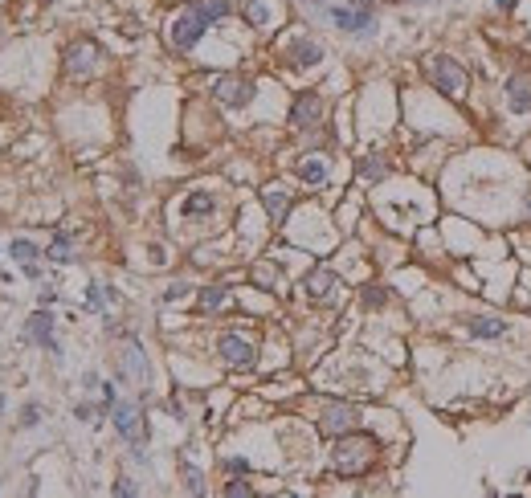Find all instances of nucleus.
Here are the masks:
<instances>
[{
    "mask_svg": "<svg viewBox=\"0 0 531 498\" xmlns=\"http://www.w3.org/2000/svg\"><path fill=\"white\" fill-rule=\"evenodd\" d=\"M8 253H12V262H21V266H33V258H37V245H33V241H25V237H17V241L8 245Z\"/></svg>",
    "mask_w": 531,
    "mask_h": 498,
    "instance_id": "20",
    "label": "nucleus"
},
{
    "mask_svg": "<svg viewBox=\"0 0 531 498\" xmlns=\"http://www.w3.org/2000/svg\"><path fill=\"white\" fill-rule=\"evenodd\" d=\"M507 102H511L515 115H528L531 111V82L523 78V74H515V78L507 82Z\"/></svg>",
    "mask_w": 531,
    "mask_h": 498,
    "instance_id": "15",
    "label": "nucleus"
},
{
    "mask_svg": "<svg viewBox=\"0 0 531 498\" xmlns=\"http://www.w3.org/2000/svg\"><path fill=\"white\" fill-rule=\"evenodd\" d=\"M429 78H434V86L445 90L449 98H466V70H462L454 57H434V61H429Z\"/></svg>",
    "mask_w": 531,
    "mask_h": 498,
    "instance_id": "3",
    "label": "nucleus"
},
{
    "mask_svg": "<svg viewBox=\"0 0 531 498\" xmlns=\"http://www.w3.org/2000/svg\"><path fill=\"white\" fill-rule=\"evenodd\" d=\"M376 461V441L368 437V433H344L339 441H335V450H331V466H335V474H364L368 466Z\"/></svg>",
    "mask_w": 531,
    "mask_h": 498,
    "instance_id": "1",
    "label": "nucleus"
},
{
    "mask_svg": "<svg viewBox=\"0 0 531 498\" xmlns=\"http://www.w3.org/2000/svg\"><path fill=\"white\" fill-rule=\"evenodd\" d=\"M331 286H335V274L327 270V266H319V270L307 274V282H303V290H307V298H315V303H323L327 294H331Z\"/></svg>",
    "mask_w": 531,
    "mask_h": 498,
    "instance_id": "14",
    "label": "nucleus"
},
{
    "mask_svg": "<svg viewBox=\"0 0 531 498\" xmlns=\"http://www.w3.org/2000/svg\"><path fill=\"white\" fill-rule=\"evenodd\" d=\"M470 331H474L478 339H499V335L507 331V323H503V318H470Z\"/></svg>",
    "mask_w": 531,
    "mask_h": 498,
    "instance_id": "18",
    "label": "nucleus"
},
{
    "mask_svg": "<svg viewBox=\"0 0 531 498\" xmlns=\"http://www.w3.org/2000/svg\"><path fill=\"white\" fill-rule=\"evenodd\" d=\"M225 495H250V486H245V482H229V490H225Z\"/></svg>",
    "mask_w": 531,
    "mask_h": 498,
    "instance_id": "30",
    "label": "nucleus"
},
{
    "mask_svg": "<svg viewBox=\"0 0 531 498\" xmlns=\"http://www.w3.org/2000/svg\"><path fill=\"white\" fill-rule=\"evenodd\" d=\"M286 61H290L295 70L319 66V61H323V46H315V41H295V46L286 49Z\"/></svg>",
    "mask_w": 531,
    "mask_h": 498,
    "instance_id": "13",
    "label": "nucleus"
},
{
    "mask_svg": "<svg viewBox=\"0 0 531 498\" xmlns=\"http://www.w3.org/2000/svg\"><path fill=\"white\" fill-rule=\"evenodd\" d=\"M355 421H360V412L348 405H331L323 416H319V433H327V437H344V433H352Z\"/></svg>",
    "mask_w": 531,
    "mask_h": 498,
    "instance_id": "8",
    "label": "nucleus"
},
{
    "mask_svg": "<svg viewBox=\"0 0 531 498\" xmlns=\"http://www.w3.org/2000/svg\"><path fill=\"white\" fill-rule=\"evenodd\" d=\"M511 4H515V0H499V8H511Z\"/></svg>",
    "mask_w": 531,
    "mask_h": 498,
    "instance_id": "31",
    "label": "nucleus"
},
{
    "mask_svg": "<svg viewBox=\"0 0 531 498\" xmlns=\"http://www.w3.org/2000/svg\"><path fill=\"white\" fill-rule=\"evenodd\" d=\"M319 115H323V102H319V94L315 90H303L295 98V106H290V123L299 127V131H307L319 123Z\"/></svg>",
    "mask_w": 531,
    "mask_h": 498,
    "instance_id": "9",
    "label": "nucleus"
},
{
    "mask_svg": "<svg viewBox=\"0 0 531 498\" xmlns=\"http://www.w3.org/2000/svg\"><path fill=\"white\" fill-rule=\"evenodd\" d=\"M213 94H217V102H225V106H250V98H254V82H250V78L221 74V78L213 82Z\"/></svg>",
    "mask_w": 531,
    "mask_h": 498,
    "instance_id": "6",
    "label": "nucleus"
},
{
    "mask_svg": "<svg viewBox=\"0 0 531 498\" xmlns=\"http://www.w3.org/2000/svg\"><path fill=\"white\" fill-rule=\"evenodd\" d=\"M115 429L127 437L135 446V457H143V437H147V429H143V416H139V405H131V401H119L115 405Z\"/></svg>",
    "mask_w": 531,
    "mask_h": 498,
    "instance_id": "4",
    "label": "nucleus"
},
{
    "mask_svg": "<svg viewBox=\"0 0 531 498\" xmlns=\"http://www.w3.org/2000/svg\"><path fill=\"white\" fill-rule=\"evenodd\" d=\"M331 21H335L344 33H368V29H372V8H368V4H335V8H331Z\"/></svg>",
    "mask_w": 531,
    "mask_h": 498,
    "instance_id": "7",
    "label": "nucleus"
},
{
    "mask_svg": "<svg viewBox=\"0 0 531 498\" xmlns=\"http://www.w3.org/2000/svg\"><path fill=\"white\" fill-rule=\"evenodd\" d=\"M123 360H127V372H131L135 380H147V360H143V347L139 343H127V352H123Z\"/></svg>",
    "mask_w": 531,
    "mask_h": 498,
    "instance_id": "17",
    "label": "nucleus"
},
{
    "mask_svg": "<svg viewBox=\"0 0 531 498\" xmlns=\"http://www.w3.org/2000/svg\"><path fill=\"white\" fill-rule=\"evenodd\" d=\"M184 478H188V490H192V495H205V478H201V470H196V466H188V470H184Z\"/></svg>",
    "mask_w": 531,
    "mask_h": 498,
    "instance_id": "26",
    "label": "nucleus"
},
{
    "mask_svg": "<svg viewBox=\"0 0 531 498\" xmlns=\"http://www.w3.org/2000/svg\"><path fill=\"white\" fill-rule=\"evenodd\" d=\"M262 204L266 213H270V221H286V213H290V192L282 188V184H270V188H262Z\"/></svg>",
    "mask_w": 531,
    "mask_h": 498,
    "instance_id": "11",
    "label": "nucleus"
},
{
    "mask_svg": "<svg viewBox=\"0 0 531 498\" xmlns=\"http://www.w3.org/2000/svg\"><path fill=\"white\" fill-rule=\"evenodd\" d=\"M299 176H303L307 184H323V180H327V164H323V160H315V155H307V160L299 164Z\"/></svg>",
    "mask_w": 531,
    "mask_h": 498,
    "instance_id": "19",
    "label": "nucleus"
},
{
    "mask_svg": "<svg viewBox=\"0 0 531 498\" xmlns=\"http://www.w3.org/2000/svg\"><path fill=\"white\" fill-rule=\"evenodd\" d=\"M205 29H209L205 4H184V12L172 21L168 37H172V46H176V49H192L196 41H201V33H205Z\"/></svg>",
    "mask_w": 531,
    "mask_h": 498,
    "instance_id": "2",
    "label": "nucleus"
},
{
    "mask_svg": "<svg viewBox=\"0 0 531 498\" xmlns=\"http://www.w3.org/2000/svg\"><path fill=\"white\" fill-rule=\"evenodd\" d=\"M360 172H364L368 180H380V176H384V164H380V160L372 155V160H364V164H360Z\"/></svg>",
    "mask_w": 531,
    "mask_h": 498,
    "instance_id": "25",
    "label": "nucleus"
},
{
    "mask_svg": "<svg viewBox=\"0 0 531 498\" xmlns=\"http://www.w3.org/2000/svg\"><path fill=\"white\" fill-rule=\"evenodd\" d=\"M528 160H531V147H528Z\"/></svg>",
    "mask_w": 531,
    "mask_h": 498,
    "instance_id": "33",
    "label": "nucleus"
},
{
    "mask_svg": "<svg viewBox=\"0 0 531 498\" xmlns=\"http://www.w3.org/2000/svg\"><path fill=\"white\" fill-rule=\"evenodd\" d=\"M115 495H135L131 478H119V482H115Z\"/></svg>",
    "mask_w": 531,
    "mask_h": 498,
    "instance_id": "28",
    "label": "nucleus"
},
{
    "mask_svg": "<svg viewBox=\"0 0 531 498\" xmlns=\"http://www.w3.org/2000/svg\"><path fill=\"white\" fill-rule=\"evenodd\" d=\"M384 298H389V294H384V290H376V286H368V290H364V303H368V307H384Z\"/></svg>",
    "mask_w": 531,
    "mask_h": 498,
    "instance_id": "27",
    "label": "nucleus"
},
{
    "mask_svg": "<svg viewBox=\"0 0 531 498\" xmlns=\"http://www.w3.org/2000/svg\"><path fill=\"white\" fill-rule=\"evenodd\" d=\"M225 12H229V0H205V17H209V25L221 21Z\"/></svg>",
    "mask_w": 531,
    "mask_h": 498,
    "instance_id": "24",
    "label": "nucleus"
},
{
    "mask_svg": "<svg viewBox=\"0 0 531 498\" xmlns=\"http://www.w3.org/2000/svg\"><path fill=\"white\" fill-rule=\"evenodd\" d=\"M528 209H531V192H528Z\"/></svg>",
    "mask_w": 531,
    "mask_h": 498,
    "instance_id": "32",
    "label": "nucleus"
},
{
    "mask_svg": "<svg viewBox=\"0 0 531 498\" xmlns=\"http://www.w3.org/2000/svg\"><path fill=\"white\" fill-rule=\"evenodd\" d=\"M245 21H250V25H270V12H266V4L250 0V4H245Z\"/></svg>",
    "mask_w": 531,
    "mask_h": 498,
    "instance_id": "23",
    "label": "nucleus"
},
{
    "mask_svg": "<svg viewBox=\"0 0 531 498\" xmlns=\"http://www.w3.org/2000/svg\"><path fill=\"white\" fill-rule=\"evenodd\" d=\"M29 339H33V343H41L45 352L62 356V352H57V343H53V315H49V311H37V315L29 318Z\"/></svg>",
    "mask_w": 531,
    "mask_h": 498,
    "instance_id": "12",
    "label": "nucleus"
},
{
    "mask_svg": "<svg viewBox=\"0 0 531 498\" xmlns=\"http://www.w3.org/2000/svg\"><path fill=\"white\" fill-rule=\"evenodd\" d=\"M21 425H37V405L25 408V416H21Z\"/></svg>",
    "mask_w": 531,
    "mask_h": 498,
    "instance_id": "29",
    "label": "nucleus"
},
{
    "mask_svg": "<svg viewBox=\"0 0 531 498\" xmlns=\"http://www.w3.org/2000/svg\"><path fill=\"white\" fill-rule=\"evenodd\" d=\"M225 298H229L225 286H205V290H201V307H205V311H217Z\"/></svg>",
    "mask_w": 531,
    "mask_h": 498,
    "instance_id": "21",
    "label": "nucleus"
},
{
    "mask_svg": "<svg viewBox=\"0 0 531 498\" xmlns=\"http://www.w3.org/2000/svg\"><path fill=\"white\" fill-rule=\"evenodd\" d=\"M94 57H98V46H90V41H78V46H70L66 70H70L74 78H86L90 70H94Z\"/></svg>",
    "mask_w": 531,
    "mask_h": 498,
    "instance_id": "10",
    "label": "nucleus"
},
{
    "mask_svg": "<svg viewBox=\"0 0 531 498\" xmlns=\"http://www.w3.org/2000/svg\"><path fill=\"white\" fill-rule=\"evenodd\" d=\"M49 262H70L74 253H70V237L62 233V237H53V245H49V253H45Z\"/></svg>",
    "mask_w": 531,
    "mask_h": 498,
    "instance_id": "22",
    "label": "nucleus"
},
{
    "mask_svg": "<svg viewBox=\"0 0 531 498\" xmlns=\"http://www.w3.org/2000/svg\"><path fill=\"white\" fill-rule=\"evenodd\" d=\"M213 209H217L213 192H192V196H184V204H180V213H184V217H209Z\"/></svg>",
    "mask_w": 531,
    "mask_h": 498,
    "instance_id": "16",
    "label": "nucleus"
},
{
    "mask_svg": "<svg viewBox=\"0 0 531 498\" xmlns=\"http://www.w3.org/2000/svg\"><path fill=\"white\" fill-rule=\"evenodd\" d=\"M217 352H221V360L229 363V367H254V360H258L254 343H250L245 335H237V331H229V335L217 339Z\"/></svg>",
    "mask_w": 531,
    "mask_h": 498,
    "instance_id": "5",
    "label": "nucleus"
}]
</instances>
